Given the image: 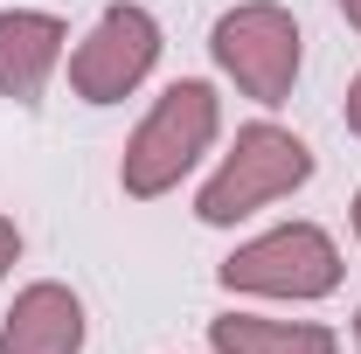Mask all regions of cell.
<instances>
[{"mask_svg":"<svg viewBox=\"0 0 361 354\" xmlns=\"http://www.w3.org/2000/svg\"><path fill=\"white\" fill-rule=\"evenodd\" d=\"M216 118H223V104H216V90H209V84H195V77H188V84H167V90H160V104L139 118V133L126 139L118 188H126L133 202L167 195V188L209 153Z\"/></svg>","mask_w":361,"mask_h":354,"instance_id":"1","label":"cell"},{"mask_svg":"<svg viewBox=\"0 0 361 354\" xmlns=\"http://www.w3.org/2000/svg\"><path fill=\"white\" fill-rule=\"evenodd\" d=\"M306 181H313V153H306L299 133H285V126H243L236 146H229V160L216 167V181L195 195V216L209 229H229V222L257 216L264 202L306 188Z\"/></svg>","mask_w":361,"mask_h":354,"instance_id":"2","label":"cell"},{"mask_svg":"<svg viewBox=\"0 0 361 354\" xmlns=\"http://www.w3.org/2000/svg\"><path fill=\"white\" fill-rule=\"evenodd\" d=\"M229 292H264V299H326L341 285V250L319 222H285L257 243H243L236 257H223Z\"/></svg>","mask_w":361,"mask_h":354,"instance_id":"3","label":"cell"},{"mask_svg":"<svg viewBox=\"0 0 361 354\" xmlns=\"http://www.w3.org/2000/svg\"><path fill=\"white\" fill-rule=\"evenodd\" d=\"M209 49H216L223 77L243 97H257V104H285L292 97V77H299V21L285 7H271V0L229 7L216 21V35H209Z\"/></svg>","mask_w":361,"mask_h":354,"instance_id":"4","label":"cell"},{"mask_svg":"<svg viewBox=\"0 0 361 354\" xmlns=\"http://www.w3.org/2000/svg\"><path fill=\"white\" fill-rule=\"evenodd\" d=\"M153 63H160V21L146 7H133V0H118V7L97 14V28L77 42V56H70V90L84 104H118V97H133L146 84Z\"/></svg>","mask_w":361,"mask_h":354,"instance_id":"5","label":"cell"},{"mask_svg":"<svg viewBox=\"0 0 361 354\" xmlns=\"http://www.w3.org/2000/svg\"><path fill=\"white\" fill-rule=\"evenodd\" d=\"M56 63H63V21L56 14H35V7L0 14V97L7 104H35Z\"/></svg>","mask_w":361,"mask_h":354,"instance_id":"6","label":"cell"},{"mask_svg":"<svg viewBox=\"0 0 361 354\" xmlns=\"http://www.w3.org/2000/svg\"><path fill=\"white\" fill-rule=\"evenodd\" d=\"M0 354H84V306L70 285H28L7 326H0Z\"/></svg>","mask_w":361,"mask_h":354,"instance_id":"7","label":"cell"},{"mask_svg":"<svg viewBox=\"0 0 361 354\" xmlns=\"http://www.w3.org/2000/svg\"><path fill=\"white\" fill-rule=\"evenodd\" d=\"M209 348L216 354H341V341L313 326V319H250V312H223L209 319Z\"/></svg>","mask_w":361,"mask_h":354,"instance_id":"8","label":"cell"},{"mask_svg":"<svg viewBox=\"0 0 361 354\" xmlns=\"http://www.w3.org/2000/svg\"><path fill=\"white\" fill-rule=\"evenodd\" d=\"M14 257H21V229H14V222L0 216V271L14 264Z\"/></svg>","mask_w":361,"mask_h":354,"instance_id":"9","label":"cell"},{"mask_svg":"<svg viewBox=\"0 0 361 354\" xmlns=\"http://www.w3.org/2000/svg\"><path fill=\"white\" fill-rule=\"evenodd\" d=\"M341 111H348V133L361 139V77H355V84H348V104H341Z\"/></svg>","mask_w":361,"mask_h":354,"instance_id":"10","label":"cell"},{"mask_svg":"<svg viewBox=\"0 0 361 354\" xmlns=\"http://www.w3.org/2000/svg\"><path fill=\"white\" fill-rule=\"evenodd\" d=\"M334 7H341V14H348V21L361 28V0H334Z\"/></svg>","mask_w":361,"mask_h":354,"instance_id":"11","label":"cell"},{"mask_svg":"<svg viewBox=\"0 0 361 354\" xmlns=\"http://www.w3.org/2000/svg\"><path fill=\"white\" fill-rule=\"evenodd\" d=\"M355 236H361V195H355Z\"/></svg>","mask_w":361,"mask_h":354,"instance_id":"12","label":"cell"},{"mask_svg":"<svg viewBox=\"0 0 361 354\" xmlns=\"http://www.w3.org/2000/svg\"><path fill=\"white\" fill-rule=\"evenodd\" d=\"M355 341H361V319H355Z\"/></svg>","mask_w":361,"mask_h":354,"instance_id":"13","label":"cell"}]
</instances>
